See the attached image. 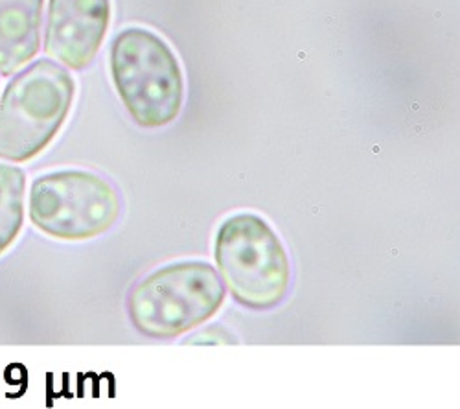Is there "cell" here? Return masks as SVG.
Returning a JSON list of instances; mask_svg holds the SVG:
<instances>
[{
    "mask_svg": "<svg viewBox=\"0 0 460 409\" xmlns=\"http://www.w3.org/2000/svg\"><path fill=\"white\" fill-rule=\"evenodd\" d=\"M111 76L131 119L142 128L172 124L184 102L177 56L155 31L126 28L111 45Z\"/></svg>",
    "mask_w": 460,
    "mask_h": 409,
    "instance_id": "obj_4",
    "label": "cell"
},
{
    "mask_svg": "<svg viewBox=\"0 0 460 409\" xmlns=\"http://www.w3.org/2000/svg\"><path fill=\"white\" fill-rule=\"evenodd\" d=\"M217 273L243 308H277L289 291L291 262L280 236L261 216L240 212L223 219L214 240Z\"/></svg>",
    "mask_w": 460,
    "mask_h": 409,
    "instance_id": "obj_2",
    "label": "cell"
},
{
    "mask_svg": "<svg viewBox=\"0 0 460 409\" xmlns=\"http://www.w3.org/2000/svg\"><path fill=\"white\" fill-rule=\"evenodd\" d=\"M225 297V284L212 264L182 260L151 271L133 286L128 316L142 336L168 342L212 319Z\"/></svg>",
    "mask_w": 460,
    "mask_h": 409,
    "instance_id": "obj_1",
    "label": "cell"
},
{
    "mask_svg": "<svg viewBox=\"0 0 460 409\" xmlns=\"http://www.w3.org/2000/svg\"><path fill=\"white\" fill-rule=\"evenodd\" d=\"M122 201L112 184L87 170H58L33 179L28 214L41 233L82 242L107 233L119 221Z\"/></svg>",
    "mask_w": 460,
    "mask_h": 409,
    "instance_id": "obj_5",
    "label": "cell"
},
{
    "mask_svg": "<svg viewBox=\"0 0 460 409\" xmlns=\"http://www.w3.org/2000/svg\"><path fill=\"white\" fill-rule=\"evenodd\" d=\"M45 0H0V74L12 76L41 47Z\"/></svg>",
    "mask_w": 460,
    "mask_h": 409,
    "instance_id": "obj_7",
    "label": "cell"
},
{
    "mask_svg": "<svg viewBox=\"0 0 460 409\" xmlns=\"http://www.w3.org/2000/svg\"><path fill=\"white\" fill-rule=\"evenodd\" d=\"M111 21V0H50L45 52L72 70L87 68Z\"/></svg>",
    "mask_w": 460,
    "mask_h": 409,
    "instance_id": "obj_6",
    "label": "cell"
},
{
    "mask_svg": "<svg viewBox=\"0 0 460 409\" xmlns=\"http://www.w3.org/2000/svg\"><path fill=\"white\" fill-rule=\"evenodd\" d=\"M26 173L22 168L0 163V254L19 236L24 223Z\"/></svg>",
    "mask_w": 460,
    "mask_h": 409,
    "instance_id": "obj_8",
    "label": "cell"
},
{
    "mask_svg": "<svg viewBox=\"0 0 460 409\" xmlns=\"http://www.w3.org/2000/svg\"><path fill=\"white\" fill-rule=\"evenodd\" d=\"M75 94L70 72L40 59L17 72L0 98V159L26 163L61 131Z\"/></svg>",
    "mask_w": 460,
    "mask_h": 409,
    "instance_id": "obj_3",
    "label": "cell"
}]
</instances>
